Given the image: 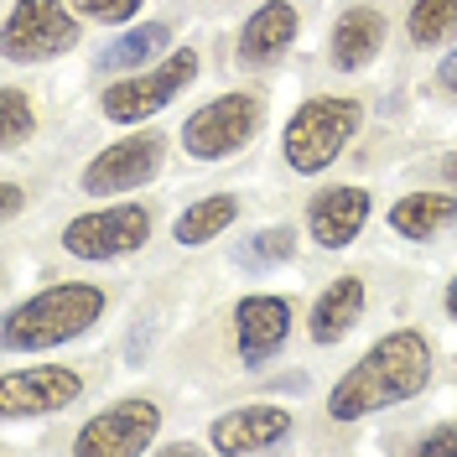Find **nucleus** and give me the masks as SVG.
Returning a JSON list of instances; mask_svg holds the SVG:
<instances>
[{
	"mask_svg": "<svg viewBox=\"0 0 457 457\" xmlns=\"http://www.w3.org/2000/svg\"><path fill=\"white\" fill-rule=\"evenodd\" d=\"M99 312H104V291L84 281H68V286L37 291L21 307H11L0 333H5V348H53V343H68L84 328H94Z\"/></svg>",
	"mask_w": 457,
	"mask_h": 457,
	"instance_id": "obj_2",
	"label": "nucleus"
},
{
	"mask_svg": "<svg viewBox=\"0 0 457 457\" xmlns=\"http://www.w3.org/2000/svg\"><path fill=\"white\" fill-rule=\"evenodd\" d=\"M447 312H453V317H457V281H453V286H447Z\"/></svg>",
	"mask_w": 457,
	"mask_h": 457,
	"instance_id": "obj_28",
	"label": "nucleus"
},
{
	"mask_svg": "<svg viewBox=\"0 0 457 457\" xmlns=\"http://www.w3.org/2000/svg\"><path fill=\"white\" fill-rule=\"evenodd\" d=\"M421 457H447V453H457V421L453 427H436L431 436H421V447H416Z\"/></svg>",
	"mask_w": 457,
	"mask_h": 457,
	"instance_id": "obj_24",
	"label": "nucleus"
},
{
	"mask_svg": "<svg viewBox=\"0 0 457 457\" xmlns=\"http://www.w3.org/2000/svg\"><path fill=\"white\" fill-rule=\"evenodd\" d=\"M286 431H291V416L276 411V405H245V411H228L213 421V453L239 457V453H265L276 447Z\"/></svg>",
	"mask_w": 457,
	"mask_h": 457,
	"instance_id": "obj_11",
	"label": "nucleus"
},
{
	"mask_svg": "<svg viewBox=\"0 0 457 457\" xmlns=\"http://www.w3.org/2000/svg\"><path fill=\"white\" fill-rule=\"evenodd\" d=\"M427 379H431L427 338H421V333H390V338H379L370 353L333 385L328 411H333V421H359V416H370L379 405L411 400Z\"/></svg>",
	"mask_w": 457,
	"mask_h": 457,
	"instance_id": "obj_1",
	"label": "nucleus"
},
{
	"mask_svg": "<svg viewBox=\"0 0 457 457\" xmlns=\"http://www.w3.org/2000/svg\"><path fill=\"white\" fill-rule=\"evenodd\" d=\"M79 47V16H68L62 0H16L5 16V57L11 62H37Z\"/></svg>",
	"mask_w": 457,
	"mask_h": 457,
	"instance_id": "obj_5",
	"label": "nucleus"
},
{
	"mask_svg": "<svg viewBox=\"0 0 457 457\" xmlns=\"http://www.w3.org/2000/svg\"><path fill=\"white\" fill-rule=\"evenodd\" d=\"M359 312H364V281L343 276V281H333L322 296H317V307H312V338L317 343H338L343 333L359 322Z\"/></svg>",
	"mask_w": 457,
	"mask_h": 457,
	"instance_id": "obj_16",
	"label": "nucleus"
},
{
	"mask_svg": "<svg viewBox=\"0 0 457 457\" xmlns=\"http://www.w3.org/2000/svg\"><path fill=\"white\" fill-rule=\"evenodd\" d=\"M442 177H447V182H453V187H457V151H453V156H447V162H442Z\"/></svg>",
	"mask_w": 457,
	"mask_h": 457,
	"instance_id": "obj_27",
	"label": "nucleus"
},
{
	"mask_svg": "<svg viewBox=\"0 0 457 457\" xmlns=\"http://www.w3.org/2000/svg\"><path fill=\"white\" fill-rule=\"evenodd\" d=\"M0 203H5V219H11V213L21 208V187H11V182H5V193H0Z\"/></svg>",
	"mask_w": 457,
	"mask_h": 457,
	"instance_id": "obj_26",
	"label": "nucleus"
},
{
	"mask_svg": "<svg viewBox=\"0 0 457 457\" xmlns=\"http://www.w3.org/2000/svg\"><path fill=\"white\" fill-rule=\"evenodd\" d=\"M370 219V193L364 187H328L307 203V224L322 250H343Z\"/></svg>",
	"mask_w": 457,
	"mask_h": 457,
	"instance_id": "obj_13",
	"label": "nucleus"
},
{
	"mask_svg": "<svg viewBox=\"0 0 457 457\" xmlns=\"http://www.w3.org/2000/svg\"><path fill=\"white\" fill-rule=\"evenodd\" d=\"M151 234V213L141 203H120V208H99V213H79L62 228V250L84 260H114L136 255Z\"/></svg>",
	"mask_w": 457,
	"mask_h": 457,
	"instance_id": "obj_6",
	"label": "nucleus"
},
{
	"mask_svg": "<svg viewBox=\"0 0 457 457\" xmlns=\"http://www.w3.org/2000/svg\"><path fill=\"white\" fill-rule=\"evenodd\" d=\"M447 37H457V0H416L411 5V42L436 47Z\"/></svg>",
	"mask_w": 457,
	"mask_h": 457,
	"instance_id": "obj_19",
	"label": "nucleus"
},
{
	"mask_svg": "<svg viewBox=\"0 0 457 457\" xmlns=\"http://www.w3.org/2000/svg\"><path fill=\"white\" fill-rule=\"evenodd\" d=\"M457 219V198H442V193H411L390 208V228L405 234V239H431Z\"/></svg>",
	"mask_w": 457,
	"mask_h": 457,
	"instance_id": "obj_17",
	"label": "nucleus"
},
{
	"mask_svg": "<svg viewBox=\"0 0 457 457\" xmlns=\"http://www.w3.org/2000/svg\"><path fill=\"white\" fill-rule=\"evenodd\" d=\"M84 390V379L73 370H11L0 379V416L21 421V416H47L73 405Z\"/></svg>",
	"mask_w": 457,
	"mask_h": 457,
	"instance_id": "obj_10",
	"label": "nucleus"
},
{
	"mask_svg": "<svg viewBox=\"0 0 457 457\" xmlns=\"http://www.w3.org/2000/svg\"><path fill=\"white\" fill-rule=\"evenodd\" d=\"M0 114H5V145L27 141V130H31V104H27V94H21V88H5V94H0Z\"/></svg>",
	"mask_w": 457,
	"mask_h": 457,
	"instance_id": "obj_22",
	"label": "nucleus"
},
{
	"mask_svg": "<svg viewBox=\"0 0 457 457\" xmlns=\"http://www.w3.org/2000/svg\"><path fill=\"white\" fill-rule=\"evenodd\" d=\"M156 427H162V411H156L151 400H120V405L99 411V416L79 431L73 453H84V457H136L156 442Z\"/></svg>",
	"mask_w": 457,
	"mask_h": 457,
	"instance_id": "obj_8",
	"label": "nucleus"
},
{
	"mask_svg": "<svg viewBox=\"0 0 457 457\" xmlns=\"http://www.w3.org/2000/svg\"><path fill=\"white\" fill-rule=\"evenodd\" d=\"M379 42H385V16L370 11V5H353V11H343L338 27H333V62L343 73H353V68H364L379 53Z\"/></svg>",
	"mask_w": 457,
	"mask_h": 457,
	"instance_id": "obj_15",
	"label": "nucleus"
},
{
	"mask_svg": "<svg viewBox=\"0 0 457 457\" xmlns=\"http://www.w3.org/2000/svg\"><path fill=\"white\" fill-rule=\"evenodd\" d=\"M291 42H296V5L265 0L255 16L245 21V31H239V57H245V62H270V57H281Z\"/></svg>",
	"mask_w": 457,
	"mask_h": 457,
	"instance_id": "obj_14",
	"label": "nucleus"
},
{
	"mask_svg": "<svg viewBox=\"0 0 457 457\" xmlns=\"http://www.w3.org/2000/svg\"><path fill=\"white\" fill-rule=\"evenodd\" d=\"M353 130H359V104L353 99H307L286 120V136H281L286 167L302 171V177L328 171Z\"/></svg>",
	"mask_w": 457,
	"mask_h": 457,
	"instance_id": "obj_3",
	"label": "nucleus"
},
{
	"mask_svg": "<svg viewBox=\"0 0 457 457\" xmlns=\"http://www.w3.org/2000/svg\"><path fill=\"white\" fill-rule=\"evenodd\" d=\"M162 156H167L162 136H130V141L99 151L84 167V193L110 198V193H125V187H141V182H151L162 171Z\"/></svg>",
	"mask_w": 457,
	"mask_h": 457,
	"instance_id": "obj_9",
	"label": "nucleus"
},
{
	"mask_svg": "<svg viewBox=\"0 0 457 457\" xmlns=\"http://www.w3.org/2000/svg\"><path fill=\"white\" fill-rule=\"evenodd\" d=\"M436 84L453 88V94H457V47H453L447 57H442V68H436Z\"/></svg>",
	"mask_w": 457,
	"mask_h": 457,
	"instance_id": "obj_25",
	"label": "nucleus"
},
{
	"mask_svg": "<svg viewBox=\"0 0 457 457\" xmlns=\"http://www.w3.org/2000/svg\"><path fill=\"white\" fill-rule=\"evenodd\" d=\"M234 213H239V203L228 198V193L193 203V208H187V213L177 219V245H203V239H213L219 228L234 224Z\"/></svg>",
	"mask_w": 457,
	"mask_h": 457,
	"instance_id": "obj_18",
	"label": "nucleus"
},
{
	"mask_svg": "<svg viewBox=\"0 0 457 457\" xmlns=\"http://www.w3.org/2000/svg\"><path fill=\"white\" fill-rule=\"evenodd\" d=\"M291 255V228H265V234H255L245 250H239V260L245 265H276V260Z\"/></svg>",
	"mask_w": 457,
	"mask_h": 457,
	"instance_id": "obj_21",
	"label": "nucleus"
},
{
	"mask_svg": "<svg viewBox=\"0 0 457 457\" xmlns=\"http://www.w3.org/2000/svg\"><path fill=\"white\" fill-rule=\"evenodd\" d=\"M234 333H239V353L245 364H265L291 333V307L281 296H245L234 307Z\"/></svg>",
	"mask_w": 457,
	"mask_h": 457,
	"instance_id": "obj_12",
	"label": "nucleus"
},
{
	"mask_svg": "<svg viewBox=\"0 0 457 457\" xmlns=\"http://www.w3.org/2000/svg\"><path fill=\"white\" fill-rule=\"evenodd\" d=\"M162 47H167V27H162V21L136 27V31H125L110 53H104V68H136V62H145V57H156Z\"/></svg>",
	"mask_w": 457,
	"mask_h": 457,
	"instance_id": "obj_20",
	"label": "nucleus"
},
{
	"mask_svg": "<svg viewBox=\"0 0 457 457\" xmlns=\"http://www.w3.org/2000/svg\"><path fill=\"white\" fill-rule=\"evenodd\" d=\"M84 16H94V21H110V27H120V21H130L136 11H141V0H73Z\"/></svg>",
	"mask_w": 457,
	"mask_h": 457,
	"instance_id": "obj_23",
	"label": "nucleus"
},
{
	"mask_svg": "<svg viewBox=\"0 0 457 457\" xmlns=\"http://www.w3.org/2000/svg\"><path fill=\"white\" fill-rule=\"evenodd\" d=\"M193 79H198V53L182 47V53H171L162 68H151V73H141V79H120L114 88H104V114H110L114 125L151 120L156 110H167Z\"/></svg>",
	"mask_w": 457,
	"mask_h": 457,
	"instance_id": "obj_4",
	"label": "nucleus"
},
{
	"mask_svg": "<svg viewBox=\"0 0 457 457\" xmlns=\"http://www.w3.org/2000/svg\"><path fill=\"white\" fill-rule=\"evenodd\" d=\"M260 125V104L250 94H224V99H213V104H203V110L187 114V125H182V145H187V156H198V162H219V156H234L239 145L255 136Z\"/></svg>",
	"mask_w": 457,
	"mask_h": 457,
	"instance_id": "obj_7",
	"label": "nucleus"
}]
</instances>
